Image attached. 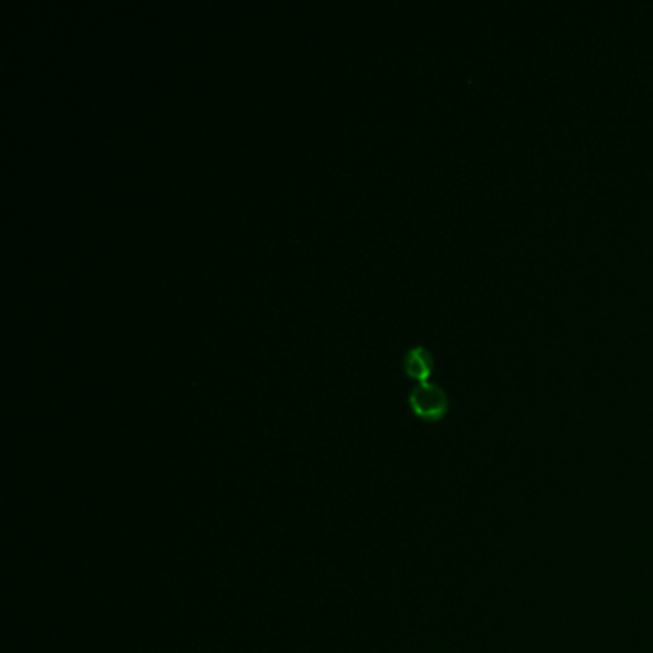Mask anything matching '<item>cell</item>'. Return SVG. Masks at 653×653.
Listing matches in <instances>:
<instances>
[{
  "label": "cell",
  "mask_w": 653,
  "mask_h": 653,
  "mask_svg": "<svg viewBox=\"0 0 653 653\" xmlns=\"http://www.w3.org/2000/svg\"><path fill=\"white\" fill-rule=\"evenodd\" d=\"M412 412L428 422H437L449 412V397L445 389L437 383L418 382L408 395Z\"/></svg>",
  "instance_id": "cell-1"
},
{
  "label": "cell",
  "mask_w": 653,
  "mask_h": 653,
  "mask_svg": "<svg viewBox=\"0 0 653 653\" xmlns=\"http://www.w3.org/2000/svg\"><path fill=\"white\" fill-rule=\"evenodd\" d=\"M433 364H435L433 355L422 345L410 347L403 359V368H405L406 374L418 382H428V378L433 372Z\"/></svg>",
  "instance_id": "cell-2"
}]
</instances>
